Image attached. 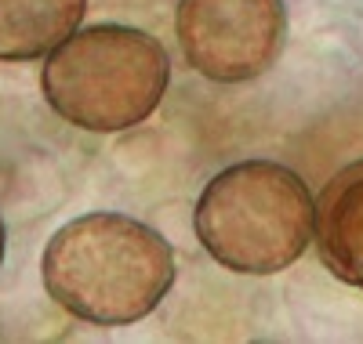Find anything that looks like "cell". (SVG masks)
Wrapping results in <instances>:
<instances>
[{
	"label": "cell",
	"instance_id": "7a4b0ae2",
	"mask_svg": "<svg viewBox=\"0 0 363 344\" xmlns=\"http://www.w3.org/2000/svg\"><path fill=\"white\" fill-rule=\"evenodd\" d=\"M171 80V58L142 29L99 22L69 33L40 73L44 102L80 131L113 134L157 113Z\"/></svg>",
	"mask_w": 363,
	"mask_h": 344
},
{
	"label": "cell",
	"instance_id": "6da1fadb",
	"mask_svg": "<svg viewBox=\"0 0 363 344\" xmlns=\"http://www.w3.org/2000/svg\"><path fill=\"white\" fill-rule=\"evenodd\" d=\"M48 297L73 319L131 326L157 311L174 283L171 243L116 210L80 214L58 229L40 258Z\"/></svg>",
	"mask_w": 363,
	"mask_h": 344
},
{
	"label": "cell",
	"instance_id": "8992f818",
	"mask_svg": "<svg viewBox=\"0 0 363 344\" xmlns=\"http://www.w3.org/2000/svg\"><path fill=\"white\" fill-rule=\"evenodd\" d=\"M87 0H0V62H33L77 33Z\"/></svg>",
	"mask_w": 363,
	"mask_h": 344
},
{
	"label": "cell",
	"instance_id": "5b68a950",
	"mask_svg": "<svg viewBox=\"0 0 363 344\" xmlns=\"http://www.w3.org/2000/svg\"><path fill=\"white\" fill-rule=\"evenodd\" d=\"M313 243L330 275L363 290V160L345 164L323 185Z\"/></svg>",
	"mask_w": 363,
	"mask_h": 344
},
{
	"label": "cell",
	"instance_id": "52a82bcc",
	"mask_svg": "<svg viewBox=\"0 0 363 344\" xmlns=\"http://www.w3.org/2000/svg\"><path fill=\"white\" fill-rule=\"evenodd\" d=\"M0 261H4V222H0Z\"/></svg>",
	"mask_w": 363,
	"mask_h": 344
},
{
	"label": "cell",
	"instance_id": "3957f363",
	"mask_svg": "<svg viewBox=\"0 0 363 344\" xmlns=\"http://www.w3.org/2000/svg\"><path fill=\"white\" fill-rule=\"evenodd\" d=\"M316 200L291 167L247 160L218 171L196 200V239L222 268L277 275L313 243Z\"/></svg>",
	"mask_w": 363,
	"mask_h": 344
},
{
	"label": "cell",
	"instance_id": "277c9868",
	"mask_svg": "<svg viewBox=\"0 0 363 344\" xmlns=\"http://www.w3.org/2000/svg\"><path fill=\"white\" fill-rule=\"evenodd\" d=\"M174 33L186 62L215 84H247L280 62L284 0H178Z\"/></svg>",
	"mask_w": 363,
	"mask_h": 344
}]
</instances>
